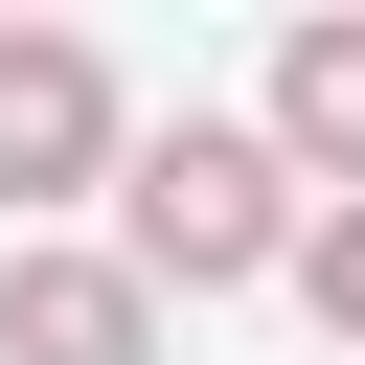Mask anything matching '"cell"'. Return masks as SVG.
<instances>
[{
	"label": "cell",
	"instance_id": "1",
	"mask_svg": "<svg viewBox=\"0 0 365 365\" xmlns=\"http://www.w3.org/2000/svg\"><path fill=\"white\" fill-rule=\"evenodd\" d=\"M114 228H137L160 297H251V274L297 251V160H274V114H160V137H114Z\"/></svg>",
	"mask_w": 365,
	"mask_h": 365
},
{
	"label": "cell",
	"instance_id": "2",
	"mask_svg": "<svg viewBox=\"0 0 365 365\" xmlns=\"http://www.w3.org/2000/svg\"><path fill=\"white\" fill-rule=\"evenodd\" d=\"M114 68L68 46V0H0V205H91L114 182Z\"/></svg>",
	"mask_w": 365,
	"mask_h": 365
},
{
	"label": "cell",
	"instance_id": "3",
	"mask_svg": "<svg viewBox=\"0 0 365 365\" xmlns=\"http://www.w3.org/2000/svg\"><path fill=\"white\" fill-rule=\"evenodd\" d=\"M137 342H160L137 251H0V365H137Z\"/></svg>",
	"mask_w": 365,
	"mask_h": 365
},
{
	"label": "cell",
	"instance_id": "4",
	"mask_svg": "<svg viewBox=\"0 0 365 365\" xmlns=\"http://www.w3.org/2000/svg\"><path fill=\"white\" fill-rule=\"evenodd\" d=\"M274 160H297V182H365V0H319V23L274 46Z\"/></svg>",
	"mask_w": 365,
	"mask_h": 365
},
{
	"label": "cell",
	"instance_id": "5",
	"mask_svg": "<svg viewBox=\"0 0 365 365\" xmlns=\"http://www.w3.org/2000/svg\"><path fill=\"white\" fill-rule=\"evenodd\" d=\"M274 274H297V297H319V342H342V365H365V182H342V205H319V228H297V251H274Z\"/></svg>",
	"mask_w": 365,
	"mask_h": 365
}]
</instances>
